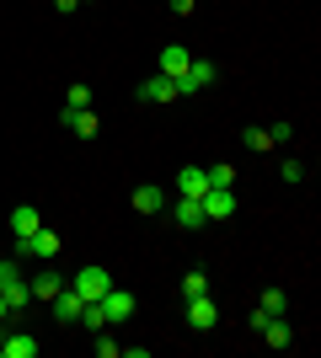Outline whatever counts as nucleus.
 <instances>
[{
	"instance_id": "nucleus-25",
	"label": "nucleus",
	"mask_w": 321,
	"mask_h": 358,
	"mask_svg": "<svg viewBox=\"0 0 321 358\" xmlns=\"http://www.w3.org/2000/svg\"><path fill=\"white\" fill-rule=\"evenodd\" d=\"M278 177H284V182H300V177H306V161H284V166H278Z\"/></svg>"
},
{
	"instance_id": "nucleus-1",
	"label": "nucleus",
	"mask_w": 321,
	"mask_h": 358,
	"mask_svg": "<svg viewBox=\"0 0 321 358\" xmlns=\"http://www.w3.org/2000/svg\"><path fill=\"white\" fill-rule=\"evenodd\" d=\"M70 289H76L80 299H102L107 289H113V273L107 268H80L76 278H70Z\"/></svg>"
},
{
	"instance_id": "nucleus-18",
	"label": "nucleus",
	"mask_w": 321,
	"mask_h": 358,
	"mask_svg": "<svg viewBox=\"0 0 321 358\" xmlns=\"http://www.w3.org/2000/svg\"><path fill=\"white\" fill-rule=\"evenodd\" d=\"M76 321H86V327H92V331H107V327H113V321H107V310H102V299H86Z\"/></svg>"
},
{
	"instance_id": "nucleus-19",
	"label": "nucleus",
	"mask_w": 321,
	"mask_h": 358,
	"mask_svg": "<svg viewBox=\"0 0 321 358\" xmlns=\"http://www.w3.org/2000/svg\"><path fill=\"white\" fill-rule=\"evenodd\" d=\"M59 289H64L59 273H38V278H32V299H54Z\"/></svg>"
},
{
	"instance_id": "nucleus-29",
	"label": "nucleus",
	"mask_w": 321,
	"mask_h": 358,
	"mask_svg": "<svg viewBox=\"0 0 321 358\" xmlns=\"http://www.w3.org/2000/svg\"><path fill=\"white\" fill-rule=\"evenodd\" d=\"M80 0H54V11H76Z\"/></svg>"
},
{
	"instance_id": "nucleus-26",
	"label": "nucleus",
	"mask_w": 321,
	"mask_h": 358,
	"mask_svg": "<svg viewBox=\"0 0 321 358\" xmlns=\"http://www.w3.org/2000/svg\"><path fill=\"white\" fill-rule=\"evenodd\" d=\"M16 278H22V273H16V257H11V262H0V289L16 284Z\"/></svg>"
},
{
	"instance_id": "nucleus-12",
	"label": "nucleus",
	"mask_w": 321,
	"mask_h": 358,
	"mask_svg": "<svg viewBox=\"0 0 321 358\" xmlns=\"http://www.w3.org/2000/svg\"><path fill=\"white\" fill-rule=\"evenodd\" d=\"M262 337H268V348H290L294 343V331H290L284 315H268V321H262Z\"/></svg>"
},
{
	"instance_id": "nucleus-7",
	"label": "nucleus",
	"mask_w": 321,
	"mask_h": 358,
	"mask_svg": "<svg viewBox=\"0 0 321 358\" xmlns=\"http://www.w3.org/2000/svg\"><path fill=\"white\" fill-rule=\"evenodd\" d=\"M139 102H177V80H171V75H150V80L139 86Z\"/></svg>"
},
{
	"instance_id": "nucleus-27",
	"label": "nucleus",
	"mask_w": 321,
	"mask_h": 358,
	"mask_svg": "<svg viewBox=\"0 0 321 358\" xmlns=\"http://www.w3.org/2000/svg\"><path fill=\"white\" fill-rule=\"evenodd\" d=\"M97 353H102V358H113V353H123V348L113 343V337H102V331H97Z\"/></svg>"
},
{
	"instance_id": "nucleus-2",
	"label": "nucleus",
	"mask_w": 321,
	"mask_h": 358,
	"mask_svg": "<svg viewBox=\"0 0 321 358\" xmlns=\"http://www.w3.org/2000/svg\"><path fill=\"white\" fill-rule=\"evenodd\" d=\"M204 86H214V64L209 59H193L183 75H177V96H193V91H204Z\"/></svg>"
},
{
	"instance_id": "nucleus-20",
	"label": "nucleus",
	"mask_w": 321,
	"mask_h": 358,
	"mask_svg": "<svg viewBox=\"0 0 321 358\" xmlns=\"http://www.w3.org/2000/svg\"><path fill=\"white\" fill-rule=\"evenodd\" d=\"M80 107H92V86H70L64 91V113H80Z\"/></svg>"
},
{
	"instance_id": "nucleus-17",
	"label": "nucleus",
	"mask_w": 321,
	"mask_h": 358,
	"mask_svg": "<svg viewBox=\"0 0 321 358\" xmlns=\"http://www.w3.org/2000/svg\"><path fill=\"white\" fill-rule=\"evenodd\" d=\"M0 294H6V305H11V310H27V305H32V284H27V278H16V284H6Z\"/></svg>"
},
{
	"instance_id": "nucleus-5",
	"label": "nucleus",
	"mask_w": 321,
	"mask_h": 358,
	"mask_svg": "<svg viewBox=\"0 0 321 358\" xmlns=\"http://www.w3.org/2000/svg\"><path fill=\"white\" fill-rule=\"evenodd\" d=\"M214 321H220V305H214L209 294H199V299H187V327H193V331H209Z\"/></svg>"
},
{
	"instance_id": "nucleus-9",
	"label": "nucleus",
	"mask_w": 321,
	"mask_h": 358,
	"mask_svg": "<svg viewBox=\"0 0 321 358\" xmlns=\"http://www.w3.org/2000/svg\"><path fill=\"white\" fill-rule=\"evenodd\" d=\"M48 305H54V321H76V315H80V305H86V299H80V294H76V289L64 284V289H59V294L48 299Z\"/></svg>"
},
{
	"instance_id": "nucleus-22",
	"label": "nucleus",
	"mask_w": 321,
	"mask_h": 358,
	"mask_svg": "<svg viewBox=\"0 0 321 358\" xmlns=\"http://www.w3.org/2000/svg\"><path fill=\"white\" fill-rule=\"evenodd\" d=\"M204 177H209V187H230V182H236V166H209Z\"/></svg>"
},
{
	"instance_id": "nucleus-6",
	"label": "nucleus",
	"mask_w": 321,
	"mask_h": 358,
	"mask_svg": "<svg viewBox=\"0 0 321 358\" xmlns=\"http://www.w3.org/2000/svg\"><path fill=\"white\" fill-rule=\"evenodd\" d=\"M0 358H38V337H27V331H0Z\"/></svg>"
},
{
	"instance_id": "nucleus-4",
	"label": "nucleus",
	"mask_w": 321,
	"mask_h": 358,
	"mask_svg": "<svg viewBox=\"0 0 321 358\" xmlns=\"http://www.w3.org/2000/svg\"><path fill=\"white\" fill-rule=\"evenodd\" d=\"M199 203H204V220H230V214H236V193H230V187H209Z\"/></svg>"
},
{
	"instance_id": "nucleus-16",
	"label": "nucleus",
	"mask_w": 321,
	"mask_h": 358,
	"mask_svg": "<svg viewBox=\"0 0 321 358\" xmlns=\"http://www.w3.org/2000/svg\"><path fill=\"white\" fill-rule=\"evenodd\" d=\"M134 209L139 214H161L166 209V193H161V187H134Z\"/></svg>"
},
{
	"instance_id": "nucleus-13",
	"label": "nucleus",
	"mask_w": 321,
	"mask_h": 358,
	"mask_svg": "<svg viewBox=\"0 0 321 358\" xmlns=\"http://www.w3.org/2000/svg\"><path fill=\"white\" fill-rule=\"evenodd\" d=\"M187 64H193V54H187V48H177V43H171V48H161V75H171V80H177V75H183Z\"/></svg>"
},
{
	"instance_id": "nucleus-10",
	"label": "nucleus",
	"mask_w": 321,
	"mask_h": 358,
	"mask_svg": "<svg viewBox=\"0 0 321 358\" xmlns=\"http://www.w3.org/2000/svg\"><path fill=\"white\" fill-rule=\"evenodd\" d=\"M177 187H183V198H204L209 193V177H204L199 166H183V171H177Z\"/></svg>"
},
{
	"instance_id": "nucleus-11",
	"label": "nucleus",
	"mask_w": 321,
	"mask_h": 358,
	"mask_svg": "<svg viewBox=\"0 0 321 358\" xmlns=\"http://www.w3.org/2000/svg\"><path fill=\"white\" fill-rule=\"evenodd\" d=\"M171 220L183 224V230H199V224H204V203H199V198H177V209H171Z\"/></svg>"
},
{
	"instance_id": "nucleus-23",
	"label": "nucleus",
	"mask_w": 321,
	"mask_h": 358,
	"mask_svg": "<svg viewBox=\"0 0 321 358\" xmlns=\"http://www.w3.org/2000/svg\"><path fill=\"white\" fill-rule=\"evenodd\" d=\"M284 305H290V299L278 294V289H268V294H262V305H257V310H262V315H284Z\"/></svg>"
},
{
	"instance_id": "nucleus-30",
	"label": "nucleus",
	"mask_w": 321,
	"mask_h": 358,
	"mask_svg": "<svg viewBox=\"0 0 321 358\" xmlns=\"http://www.w3.org/2000/svg\"><path fill=\"white\" fill-rule=\"evenodd\" d=\"M6 315H11V305H6V294H0V321H6Z\"/></svg>"
},
{
	"instance_id": "nucleus-24",
	"label": "nucleus",
	"mask_w": 321,
	"mask_h": 358,
	"mask_svg": "<svg viewBox=\"0 0 321 358\" xmlns=\"http://www.w3.org/2000/svg\"><path fill=\"white\" fill-rule=\"evenodd\" d=\"M268 145H273L268 129H246V150H268Z\"/></svg>"
},
{
	"instance_id": "nucleus-28",
	"label": "nucleus",
	"mask_w": 321,
	"mask_h": 358,
	"mask_svg": "<svg viewBox=\"0 0 321 358\" xmlns=\"http://www.w3.org/2000/svg\"><path fill=\"white\" fill-rule=\"evenodd\" d=\"M166 6H171V11H177V16H187V11H193V6H199V0H166Z\"/></svg>"
},
{
	"instance_id": "nucleus-15",
	"label": "nucleus",
	"mask_w": 321,
	"mask_h": 358,
	"mask_svg": "<svg viewBox=\"0 0 321 358\" xmlns=\"http://www.w3.org/2000/svg\"><path fill=\"white\" fill-rule=\"evenodd\" d=\"M64 123H70V129H76L80 139H97V129H102V123H97V113H92V107H80V113H64Z\"/></svg>"
},
{
	"instance_id": "nucleus-21",
	"label": "nucleus",
	"mask_w": 321,
	"mask_h": 358,
	"mask_svg": "<svg viewBox=\"0 0 321 358\" xmlns=\"http://www.w3.org/2000/svg\"><path fill=\"white\" fill-rule=\"evenodd\" d=\"M199 294H209V278H204V273H187L183 278V299H199Z\"/></svg>"
},
{
	"instance_id": "nucleus-14",
	"label": "nucleus",
	"mask_w": 321,
	"mask_h": 358,
	"mask_svg": "<svg viewBox=\"0 0 321 358\" xmlns=\"http://www.w3.org/2000/svg\"><path fill=\"white\" fill-rule=\"evenodd\" d=\"M38 224H43V214H38V209H27V203H22V209H11V230H16V241H27Z\"/></svg>"
},
{
	"instance_id": "nucleus-3",
	"label": "nucleus",
	"mask_w": 321,
	"mask_h": 358,
	"mask_svg": "<svg viewBox=\"0 0 321 358\" xmlns=\"http://www.w3.org/2000/svg\"><path fill=\"white\" fill-rule=\"evenodd\" d=\"M16 257H59V236L38 224V230H32L27 241H16Z\"/></svg>"
},
{
	"instance_id": "nucleus-8",
	"label": "nucleus",
	"mask_w": 321,
	"mask_h": 358,
	"mask_svg": "<svg viewBox=\"0 0 321 358\" xmlns=\"http://www.w3.org/2000/svg\"><path fill=\"white\" fill-rule=\"evenodd\" d=\"M102 310H107V321H129V315H134V294H123V289L113 284L102 294Z\"/></svg>"
}]
</instances>
